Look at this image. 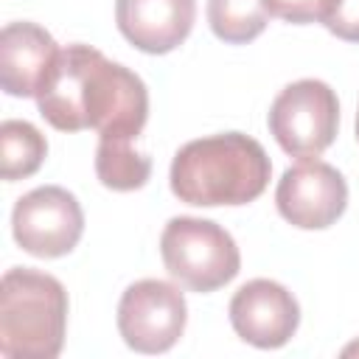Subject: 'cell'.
I'll list each match as a JSON object with an SVG mask.
<instances>
[{
  "instance_id": "3",
  "label": "cell",
  "mask_w": 359,
  "mask_h": 359,
  "mask_svg": "<svg viewBox=\"0 0 359 359\" xmlns=\"http://www.w3.org/2000/svg\"><path fill=\"white\" fill-rule=\"evenodd\" d=\"M67 292L39 269L14 266L0 283V353L6 359H53L65 345Z\"/></svg>"
},
{
  "instance_id": "11",
  "label": "cell",
  "mask_w": 359,
  "mask_h": 359,
  "mask_svg": "<svg viewBox=\"0 0 359 359\" xmlns=\"http://www.w3.org/2000/svg\"><path fill=\"white\" fill-rule=\"evenodd\" d=\"M59 56L56 39L36 22H8L0 34V84L14 98L36 95Z\"/></svg>"
},
{
  "instance_id": "10",
  "label": "cell",
  "mask_w": 359,
  "mask_h": 359,
  "mask_svg": "<svg viewBox=\"0 0 359 359\" xmlns=\"http://www.w3.org/2000/svg\"><path fill=\"white\" fill-rule=\"evenodd\" d=\"M196 20V0H115L118 31L143 53L180 48Z\"/></svg>"
},
{
  "instance_id": "4",
  "label": "cell",
  "mask_w": 359,
  "mask_h": 359,
  "mask_svg": "<svg viewBox=\"0 0 359 359\" xmlns=\"http://www.w3.org/2000/svg\"><path fill=\"white\" fill-rule=\"evenodd\" d=\"M160 255L168 275L199 294L222 289L241 269L233 236L222 224L196 216H174L163 227Z\"/></svg>"
},
{
  "instance_id": "9",
  "label": "cell",
  "mask_w": 359,
  "mask_h": 359,
  "mask_svg": "<svg viewBox=\"0 0 359 359\" xmlns=\"http://www.w3.org/2000/svg\"><path fill=\"white\" fill-rule=\"evenodd\" d=\"M230 325L244 342L255 348H280L300 325V306L283 283L255 278L233 294Z\"/></svg>"
},
{
  "instance_id": "1",
  "label": "cell",
  "mask_w": 359,
  "mask_h": 359,
  "mask_svg": "<svg viewBox=\"0 0 359 359\" xmlns=\"http://www.w3.org/2000/svg\"><path fill=\"white\" fill-rule=\"evenodd\" d=\"M34 98L53 129H95L98 140L135 143L149 118L143 79L81 42L59 50Z\"/></svg>"
},
{
  "instance_id": "16",
  "label": "cell",
  "mask_w": 359,
  "mask_h": 359,
  "mask_svg": "<svg viewBox=\"0 0 359 359\" xmlns=\"http://www.w3.org/2000/svg\"><path fill=\"white\" fill-rule=\"evenodd\" d=\"M325 28L345 42H359V0H337Z\"/></svg>"
},
{
  "instance_id": "6",
  "label": "cell",
  "mask_w": 359,
  "mask_h": 359,
  "mask_svg": "<svg viewBox=\"0 0 359 359\" xmlns=\"http://www.w3.org/2000/svg\"><path fill=\"white\" fill-rule=\"evenodd\" d=\"M188 323L180 286L157 278L135 280L118 303V331L137 353H165L177 345Z\"/></svg>"
},
{
  "instance_id": "2",
  "label": "cell",
  "mask_w": 359,
  "mask_h": 359,
  "mask_svg": "<svg viewBox=\"0 0 359 359\" xmlns=\"http://www.w3.org/2000/svg\"><path fill=\"white\" fill-rule=\"evenodd\" d=\"M272 163L264 146L241 132L210 135L185 143L168 171L171 191L185 205H247L269 185Z\"/></svg>"
},
{
  "instance_id": "5",
  "label": "cell",
  "mask_w": 359,
  "mask_h": 359,
  "mask_svg": "<svg viewBox=\"0 0 359 359\" xmlns=\"http://www.w3.org/2000/svg\"><path fill=\"white\" fill-rule=\"evenodd\" d=\"M266 123L286 154L297 160L320 157L339 129L337 93L320 79L292 81L275 95Z\"/></svg>"
},
{
  "instance_id": "14",
  "label": "cell",
  "mask_w": 359,
  "mask_h": 359,
  "mask_svg": "<svg viewBox=\"0 0 359 359\" xmlns=\"http://www.w3.org/2000/svg\"><path fill=\"white\" fill-rule=\"evenodd\" d=\"M269 17L264 0H208L210 31L227 45L252 42L266 28Z\"/></svg>"
},
{
  "instance_id": "8",
  "label": "cell",
  "mask_w": 359,
  "mask_h": 359,
  "mask_svg": "<svg viewBox=\"0 0 359 359\" xmlns=\"http://www.w3.org/2000/svg\"><path fill=\"white\" fill-rule=\"evenodd\" d=\"M278 213L300 230H325L348 208V182L345 177L311 157L286 168L275 188Z\"/></svg>"
},
{
  "instance_id": "13",
  "label": "cell",
  "mask_w": 359,
  "mask_h": 359,
  "mask_svg": "<svg viewBox=\"0 0 359 359\" xmlns=\"http://www.w3.org/2000/svg\"><path fill=\"white\" fill-rule=\"evenodd\" d=\"M95 174L104 188L137 191L151 177V160L143 151H137L129 140H98Z\"/></svg>"
},
{
  "instance_id": "18",
  "label": "cell",
  "mask_w": 359,
  "mask_h": 359,
  "mask_svg": "<svg viewBox=\"0 0 359 359\" xmlns=\"http://www.w3.org/2000/svg\"><path fill=\"white\" fill-rule=\"evenodd\" d=\"M356 140H359V112H356Z\"/></svg>"
},
{
  "instance_id": "7",
  "label": "cell",
  "mask_w": 359,
  "mask_h": 359,
  "mask_svg": "<svg viewBox=\"0 0 359 359\" xmlns=\"http://www.w3.org/2000/svg\"><path fill=\"white\" fill-rule=\"evenodd\" d=\"M11 233L25 252L36 258H59L79 244L84 213L67 188L42 185L17 199L11 210Z\"/></svg>"
},
{
  "instance_id": "17",
  "label": "cell",
  "mask_w": 359,
  "mask_h": 359,
  "mask_svg": "<svg viewBox=\"0 0 359 359\" xmlns=\"http://www.w3.org/2000/svg\"><path fill=\"white\" fill-rule=\"evenodd\" d=\"M345 353H359V342H353V345H348V348H345Z\"/></svg>"
},
{
  "instance_id": "15",
  "label": "cell",
  "mask_w": 359,
  "mask_h": 359,
  "mask_svg": "<svg viewBox=\"0 0 359 359\" xmlns=\"http://www.w3.org/2000/svg\"><path fill=\"white\" fill-rule=\"evenodd\" d=\"M272 17H280L286 22L294 25H306V22H323L331 17L337 0H264Z\"/></svg>"
},
{
  "instance_id": "12",
  "label": "cell",
  "mask_w": 359,
  "mask_h": 359,
  "mask_svg": "<svg viewBox=\"0 0 359 359\" xmlns=\"http://www.w3.org/2000/svg\"><path fill=\"white\" fill-rule=\"evenodd\" d=\"M0 154H3V180H25L39 171L48 157L45 135L28 121H3L0 126Z\"/></svg>"
}]
</instances>
